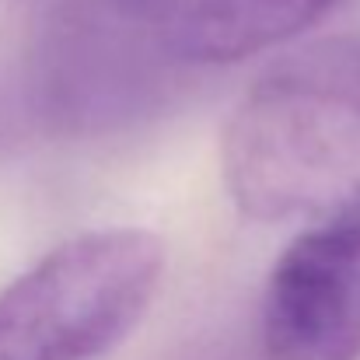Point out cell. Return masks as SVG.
Listing matches in <instances>:
<instances>
[{
	"mask_svg": "<svg viewBox=\"0 0 360 360\" xmlns=\"http://www.w3.org/2000/svg\"><path fill=\"white\" fill-rule=\"evenodd\" d=\"M266 360H360V207L290 241L262 290Z\"/></svg>",
	"mask_w": 360,
	"mask_h": 360,
	"instance_id": "277c9868",
	"label": "cell"
},
{
	"mask_svg": "<svg viewBox=\"0 0 360 360\" xmlns=\"http://www.w3.org/2000/svg\"><path fill=\"white\" fill-rule=\"evenodd\" d=\"M165 262L143 228L60 241L0 287V360H102L154 304Z\"/></svg>",
	"mask_w": 360,
	"mask_h": 360,
	"instance_id": "7a4b0ae2",
	"label": "cell"
},
{
	"mask_svg": "<svg viewBox=\"0 0 360 360\" xmlns=\"http://www.w3.org/2000/svg\"><path fill=\"white\" fill-rule=\"evenodd\" d=\"M182 67L165 60L112 0L35 25L28 98L67 136H98L150 120L175 102Z\"/></svg>",
	"mask_w": 360,
	"mask_h": 360,
	"instance_id": "3957f363",
	"label": "cell"
},
{
	"mask_svg": "<svg viewBox=\"0 0 360 360\" xmlns=\"http://www.w3.org/2000/svg\"><path fill=\"white\" fill-rule=\"evenodd\" d=\"M18 4L21 11H28V18L39 25V21H49V18H60V14H70V11H81L95 0H11Z\"/></svg>",
	"mask_w": 360,
	"mask_h": 360,
	"instance_id": "8992f818",
	"label": "cell"
},
{
	"mask_svg": "<svg viewBox=\"0 0 360 360\" xmlns=\"http://www.w3.org/2000/svg\"><path fill=\"white\" fill-rule=\"evenodd\" d=\"M175 67H228L297 39L343 0H112Z\"/></svg>",
	"mask_w": 360,
	"mask_h": 360,
	"instance_id": "5b68a950",
	"label": "cell"
},
{
	"mask_svg": "<svg viewBox=\"0 0 360 360\" xmlns=\"http://www.w3.org/2000/svg\"><path fill=\"white\" fill-rule=\"evenodd\" d=\"M221 168L252 221L360 207V35L304 46L255 77L228 120Z\"/></svg>",
	"mask_w": 360,
	"mask_h": 360,
	"instance_id": "6da1fadb",
	"label": "cell"
}]
</instances>
